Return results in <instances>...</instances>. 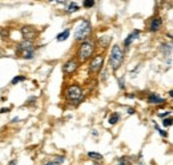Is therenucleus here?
<instances>
[{
    "label": "nucleus",
    "instance_id": "nucleus-25",
    "mask_svg": "<svg viewBox=\"0 0 173 165\" xmlns=\"http://www.w3.org/2000/svg\"><path fill=\"white\" fill-rule=\"evenodd\" d=\"M171 115H172V112H171V111H168V112H162V113H159V117H160V119H162V120H164L166 116L171 117Z\"/></svg>",
    "mask_w": 173,
    "mask_h": 165
},
{
    "label": "nucleus",
    "instance_id": "nucleus-16",
    "mask_svg": "<svg viewBox=\"0 0 173 165\" xmlns=\"http://www.w3.org/2000/svg\"><path fill=\"white\" fill-rule=\"evenodd\" d=\"M108 121H109L111 125H115V124H117L120 121V115L117 113V112H115V113H112L109 116V120H108Z\"/></svg>",
    "mask_w": 173,
    "mask_h": 165
},
{
    "label": "nucleus",
    "instance_id": "nucleus-8",
    "mask_svg": "<svg viewBox=\"0 0 173 165\" xmlns=\"http://www.w3.org/2000/svg\"><path fill=\"white\" fill-rule=\"evenodd\" d=\"M29 49H33V43L32 41H28V40H23L17 44V48H16V52L19 53H23L26 51H29Z\"/></svg>",
    "mask_w": 173,
    "mask_h": 165
},
{
    "label": "nucleus",
    "instance_id": "nucleus-19",
    "mask_svg": "<svg viewBox=\"0 0 173 165\" xmlns=\"http://www.w3.org/2000/svg\"><path fill=\"white\" fill-rule=\"evenodd\" d=\"M88 157L95 161H100L101 158H103V156H101L100 153H96V152H88Z\"/></svg>",
    "mask_w": 173,
    "mask_h": 165
},
{
    "label": "nucleus",
    "instance_id": "nucleus-31",
    "mask_svg": "<svg viewBox=\"0 0 173 165\" xmlns=\"http://www.w3.org/2000/svg\"><path fill=\"white\" fill-rule=\"evenodd\" d=\"M128 113L129 115H133L135 113V109H133V108H128Z\"/></svg>",
    "mask_w": 173,
    "mask_h": 165
},
{
    "label": "nucleus",
    "instance_id": "nucleus-4",
    "mask_svg": "<svg viewBox=\"0 0 173 165\" xmlns=\"http://www.w3.org/2000/svg\"><path fill=\"white\" fill-rule=\"evenodd\" d=\"M65 97L67 100L73 101L75 104H79L80 101H83V89L80 85H69L65 89Z\"/></svg>",
    "mask_w": 173,
    "mask_h": 165
},
{
    "label": "nucleus",
    "instance_id": "nucleus-1",
    "mask_svg": "<svg viewBox=\"0 0 173 165\" xmlns=\"http://www.w3.org/2000/svg\"><path fill=\"white\" fill-rule=\"evenodd\" d=\"M124 63V51L119 44H115L111 49V55H109V67L111 69L115 72Z\"/></svg>",
    "mask_w": 173,
    "mask_h": 165
},
{
    "label": "nucleus",
    "instance_id": "nucleus-29",
    "mask_svg": "<svg viewBox=\"0 0 173 165\" xmlns=\"http://www.w3.org/2000/svg\"><path fill=\"white\" fill-rule=\"evenodd\" d=\"M8 165H19V164H17V160H16V158H14V160H11L10 163H8Z\"/></svg>",
    "mask_w": 173,
    "mask_h": 165
},
{
    "label": "nucleus",
    "instance_id": "nucleus-17",
    "mask_svg": "<svg viewBox=\"0 0 173 165\" xmlns=\"http://www.w3.org/2000/svg\"><path fill=\"white\" fill-rule=\"evenodd\" d=\"M21 57L26 59V60H31V59L35 57V49H29V51H26L21 53Z\"/></svg>",
    "mask_w": 173,
    "mask_h": 165
},
{
    "label": "nucleus",
    "instance_id": "nucleus-14",
    "mask_svg": "<svg viewBox=\"0 0 173 165\" xmlns=\"http://www.w3.org/2000/svg\"><path fill=\"white\" fill-rule=\"evenodd\" d=\"M69 35H71V29H64V31H61L60 33L56 36V40L57 41H65V40L69 37Z\"/></svg>",
    "mask_w": 173,
    "mask_h": 165
},
{
    "label": "nucleus",
    "instance_id": "nucleus-3",
    "mask_svg": "<svg viewBox=\"0 0 173 165\" xmlns=\"http://www.w3.org/2000/svg\"><path fill=\"white\" fill-rule=\"evenodd\" d=\"M92 31V24L89 20H86V19H84V20H81V23L77 26L76 31H75V40L76 41H84V39L86 36L91 33Z\"/></svg>",
    "mask_w": 173,
    "mask_h": 165
},
{
    "label": "nucleus",
    "instance_id": "nucleus-7",
    "mask_svg": "<svg viewBox=\"0 0 173 165\" xmlns=\"http://www.w3.org/2000/svg\"><path fill=\"white\" fill-rule=\"evenodd\" d=\"M79 61L75 60V59H71V60H68L64 63L63 65V73H65V75H72V73H75L76 71H77V68H79Z\"/></svg>",
    "mask_w": 173,
    "mask_h": 165
},
{
    "label": "nucleus",
    "instance_id": "nucleus-28",
    "mask_svg": "<svg viewBox=\"0 0 173 165\" xmlns=\"http://www.w3.org/2000/svg\"><path fill=\"white\" fill-rule=\"evenodd\" d=\"M10 111H11L10 108H2V109H0V113H8Z\"/></svg>",
    "mask_w": 173,
    "mask_h": 165
},
{
    "label": "nucleus",
    "instance_id": "nucleus-27",
    "mask_svg": "<svg viewBox=\"0 0 173 165\" xmlns=\"http://www.w3.org/2000/svg\"><path fill=\"white\" fill-rule=\"evenodd\" d=\"M36 100H38V99H36V97H35V96H32V97H29V99H28V100H27V101H26V105H29V104H32V102H35Z\"/></svg>",
    "mask_w": 173,
    "mask_h": 165
},
{
    "label": "nucleus",
    "instance_id": "nucleus-15",
    "mask_svg": "<svg viewBox=\"0 0 173 165\" xmlns=\"http://www.w3.org/2000/svg\"><path fill=\"white\" fill-rule=\"evenodd\" d=\"M79 9H80V7L75 2H71V3H68V5H67V14H73V12H77Z\"/></svg>",
    "mask_w": 173,
    "mask_h": 165
},
{
    "label": "nucleus",
    "instance_id": "nucleus-23",
    "mask_svg": "<svg viewBox=\"0 0 173 165\" xmlns=\"http://www.w3.org/2000/svg\"><path fill=\"white\" fill-rule=\"evenodd\" d=\"M162 124H164V127H171L172 124H173V120H172V117H168V119H164L162 120Z\"/></svg>",
    "mask_w": 173,
    "mask_h": 165
},
{
    "label": "nucleus",
    "instance_id": "nucleus-12",
    "mask_svg": "<svg viewBox=\"0 0 173 165\" xmlns=\"http://www.w3.org/2000/svg\"><path fill=\"white\" fill-rule=\"evenodd\" d=\"M111 41H112V37H111L109 35H103V36H100L97 39L99 45H101L103 48H107V47L111 44Z\"/></svg>",
    "mask_w": 173,
    "mask_h": 165
},
{
    "label": "nucleus",
    "instance_id": "nucleus-34",
    "mask_svg": "<svg viewBox=\"0 0 173 165\" xmlns=\"http://www.w3.org/2000/svg\"><path fill=\"white\" fill-rule=\"evenodd\" d=\"M44 165H55L53 163H52V161H49V163H47V164H44Z\"/></svg>",
    "mask_w": 173,
    "mask_h": 165
},
{
    "label": "nucleus",
    "instance_id": "nucleus-11",
    "mask_svg": "<svg viewBox=\"0 0 173 165\" xmlns=\"http://www.w3.org/2000/svg\"><path fill=\"white\" fill-rule=\"evenodd\" d=\"M162 26V20H161V17H153L152 20H150V24H149V31L150 32H157V31L161 28Z\"/></svg>",
    "mask_w": 173,
    "mask_h": 165
},
{
    "label": "nucleus",
    "instance_id": "nucleus-30",
    "mask_svg": "<svg viewBox=\"0 0 173 165\" xmlns=\"http://www.w3.org/2000/svg\"><path fill=\"white\" fill-rule=\"evenodd\" d=\"M126 97H128V99H135V93H128Z\"/></svg>",
    "mask_w": 173,
    "mask_h": 165
},
{
    "label": "nucleus",
    "instance_id": "nucleus-18",
    "mask_svg": "<svg viewBox=\"0 0 173 165\" xmlns=\"http://www.w3.org/2000/svg\"><path fill=\"white\" fill-rule=\"evenodd\" d=\"M26 80H27L26 76H15L14 79L11 80V84H12V85H16V84H19L21 81H26Z\"/></svg>",
    "mask_w": 173,
    "mask_h": 165
},
{
    "label": "nucleus",
    "instance_id": "nucleus-22",
    "mask_svg": "<svg viewBox=\"0 0 173 165\" xmlns=\"http://www.w3.org/2000/svg\"><path fill=\"white\" fill-rule=\"evenodd\" d=\"M154 129H156L157 132H159L160 135L162 136V137H168V132H166V130H162V129H160V127L157 125V124H154Z\"/></svg>",
    "mask_w": 173,
    "mask_h": 165
},
{
    "label": "nucleus",
    "instance_id": "nucleus-6",
    "mask_svg": "<svg viewBox=\"0 0 173 165\" xmlns=\"http://www.w3.org/2000/svg\"><path fill=\"white\" fill-rule=\"evenodd\" d=\"M104 65V55H96L89 63V71L91 72H100V69L103 68Z\"/></svg>",
    "mask_w": 173,
    "mask_h": 165
},
{
    "label": "nucleus",
    "instance_id": "nucleus-9",
    "mask_svg": "<svg viewBox=\"0 0 173 165\" xmlns=\"http://www.w3.org/2000/svg\"><path fill=\"white\" fill-rule=\"evenodd\" d=\"M138 36H140V29H135V31H132V32L129 33V35L125 37V40H124V47H125V48H128V47L131 45L132 43H133L135 40L137 39Z\"/></svg>",
    "mask_w": 173,
    "mask_h": 165
},
{
    "label": "nucleus",
    "instance_id": "nucleus-13",
    "mask_svg": "<svg viewBox=\"0 0 173 165\" xmlns=\"http://www.w3.org/2000/svg\"><path fill=\"white\" fill-rule=\"evenodd\" d=\"M172 43L171 41H168V43H164V44H161V47H160V51L162 52V55L164 56H171L172 55Z\"/></svg>",
    "mask_w": 173,
    "mask_h": 165
},
{
    "label": "nucleus",
    "instance_id": "nucleus-26",
    "mask_svg": "<svg viewBox=\"0 0 173 165\" xmlns=\"http://www.w3.org/2000/svg\"><path fill=\"white\" fill-rule=\"evenodd\" d=\"M117 165H129V161L126 160V158L123 157V158H120V161H119V164H117Z\"/></svg>",
    "mask_w": 173,
    "mask_h": 165
},
{
    "label": "nucleus",
    "instance_id": "nucleus-32",
    "mask_svg": "<svg viewBox=\"0 0 173 165\" xmlns=\"http://www.w3.org/2000/svg\"><path fill=\"white\" fill-rule=\"evenodd\" d=\"M92 135H93V136H97V135H99L97 130H92Z\"/></svg>",
    "mask_w": 173,
    "mask_h": 165
},
{
    "label": "nucleus",
    "instance_id": "nucleus-33",
    "mask_svg": "<svg viewBox=\"0 0 173 165\" xmlns=\"http://www.w3.org/2000/svg\"><path fill=\"white\" fill-rule=\"evenodd\" d=\"M16 121H19V119H17V117H15V119H12V123H16Z\"/></svg>",
    "mask_w": 173,
    "mask_h": 165
},
{
    "label": "nucleus",
    "instance_id": "nucleus-10",
    "mask_svg": "<svg viewBox=\"0 0 173 165\" xmlns=\"http://www.w3.org/2000/svg\"><path fill=\"white\" fill-rule=\"evenodd\" d=\"M148 102H149V104H156V105H159V104H165V102H166V99H164V97H161V96H159L157 93H150V95L148 96Z\"/></svg>",
    "mask_w": 173,
    "mask_h": 165
},
{
    "label": "nucleus",
    "instance_id": "nucleus-21",
    "mask_svg": "<svg viewBox=\"0 0 173 165\" xmlns=\"http://www.w3.org/2000/svg\"><path fill=\"white\" fill-rule=\"evenodd\" d=\"M93 5H95L93 0H84V2H83V7L84 8H92Z\"/></svg>",
    "mask_w": 173,
    "mask_h": 165
},
{
    "label": "nucleus",
    "instance_id": "nucleus-20",
    "mask_svg": "<svg viewBox=\"0 0 173 165\" xmlns=\"http://www.w3.org/2000/svg\"><path fill=\"white\" fill-rule=\"evenodd\" d=\"M64 161H65V157L64 156H57V157H55L53 160H52V163H53L55 165H61Z\"/></svg>",
    "mask_w": 173,
    "mask_h": 165
},
{
    "label": "nucleus",
    "instance_id": "nucleus-2",
    "mask_svg": "<svg viewBox=\"0 0 173 165\" xmlns=\"http://www.w3.org/2000/svg\"><path fill=\"white\" fill-rule=\"evenodd\" d=\"M95 52V43L92 40H84L77 48V59L81 61H85L93 55Z\"/></svg>",
    "mask_w": 173,
    "mask_h": 165
},
{
    "label": "nucleus",
    "instance_id": "nucleus-5",
    "mask_svg": "<svg viewBox=\"0 0 173 165\" xmlns=\"http://www.w3.org/2000/svg\"><path fill=\"white\" fill-rule=\"evenodd\" d=\"M20 32H21L23 39L24 40H28V41H32V40L35 39V37H38V35H39V31L36 29L35 27H32V26H24V27H21Z\"/></svg>",
    "mask_w": 173,
    "mask_h": 165
},
{
    "label": "nucleus",
    "instance_id": "nucleus-24",
    "mask_svg": "<svg viewBox=\"0 0 173 165\" xmlns=\"http://www.w3.org/2000/svg\"><path fill=\"white\" fill-rule=\"evenodd\" d=\"M117 81H119V88L120 89H125V79L124 77H119Z\"/></svg>",
    "mask_w": 173,
    "mask_h": 165
}]
</instances>
